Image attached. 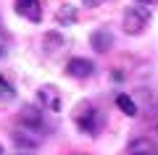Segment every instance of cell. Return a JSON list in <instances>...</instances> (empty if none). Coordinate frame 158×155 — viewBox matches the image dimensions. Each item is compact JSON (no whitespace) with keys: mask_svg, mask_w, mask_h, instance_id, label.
<instances>
[{"mask_svg":"<svg viewBox=\"0 0 158 155\" xmlns=\"http://www.w3.org/2000/svg\"><path fill=\"white\" fill-rule=\"evenodd\" d=\"M16 13H21L27 21H42V6L40 0H16Z\"/></svg>","mask_w":158,"mask_h":155,"instance_id":"6","label":"cell"},{"mask_svg":"<svg viewBox=\"0 0 158 155\" xmlns=\"http://www.w3.org/2000/svg\"><path fill=\"white\" fill-rule=\"evenodd\" d=\"M58 21L61 24H74L77 21V8L74 6H63L61 11H58Z\"/></svg>","mask_w":158,"mask_h":155,"instance_id":"11","label":"cell"},{"mask_svg":"<svg viewBox=\"0 0 158 155\" xmlns=\"http://www.w3.org/2000/svg\"><path fill=\"white\" fill-rule=\"evenodd\" d=\"M127 155H158V145L153 142V139L135 137L129 145H127Z\"/></svg>","mask_w":158,"mask_h":155,"instance_id":"7","label":"cell"},{"mask_svg":"<svg viewBox=\"0 0 158 155\" xmlns=\"http://www.w3.org/2000/svg\"><path fill=\"white\" fill-rule=\"evenodd\" d=\"M71 118H74V124H77L82 132L92 134V137H95V134H100V129H103V116H100V111L92 105L90 100L77 103V105H74Z\"/></svg>","mask_w":158,"mask_h":155,"instance_id":"1","label":"cell"},{"mask_svg":"<svg viewBox=\"0 0 158 155\" xmlns=\"http://www.w3.org/2000/svg\"><path fill=\"white\" fill-rule=\"evenodd\" d=\"M137 3H142V6H148V3H156V0H137Z\"/></svg>","mask_w":158,"mask_h":155,"instance_id":"13","label":"cell"},{"mask_svg":"<svg viewBox=\"0 0 158 155\" xmlns=\"http://www.w3.org/2000/svg\"><path fill=\"white\" fill-rule=\"evenodd\" d=\"M13 97H16V89H13V84L8 82L3 74H0V105H8Z\"/></svg>","mask_w":158,"mask_h":155,"instance_id":"9","label":"cell"},{"mask_svg":"<svg viewBox=\"0 0 158 155\" xmlns=\"http://www.w3.org/2000/svg\"><path fill=\"white\" fill-rule=\"evenodd\" d=\"M92 71H95V66L87 58H71L66 66V76H71V79H87V76H92Z\"/></svg>","mask_w":158,"mask_h":155,"instance_id":"5","label":"cell"},{"mask_svg":"<svg viewBox=\"0 0 158 155\" xmlns=\"http://www.w3.org/2000/svg\"><path fill=\"white\" fill-rule=\"evenodd\" d=\"M100 3H106V0H85V6H100Z\"/></svg>","mask_w":158,"mask_h":155,"instance_id":"12","label":"cell"},{"mask_svg":"<svg viewBox=\"0 0 158 155\" xmlns=\"http://www.w3.org/2000/svg\"><path fill=\"white\" fill-rule=\"evenodd\" d=\"M3 55H6V47H3V45H0V58H3Z\"/></svg>","mask_w":158,"mask_h":155,"instance_id":"14","label":"cell"},{"mask_svg":"<svg viewBox=\"0 0 158 155\" xmlns=\"http://www.w3.org/2000/svg\"><path fill=\"white\" fill-rule=\"evenodd\" d=\"M0 155H3V147H0Z\"/></svg>","mask_w":158,"mask_h":155,"instance_id":"15","label":"cell"},{"mask_svg":"<svg viewBox=\"0 0 158 155\" xmlns=\"http://www.w3.org/2000/svg\"><path fill=\"white\" fill-rule=\"evenodd\" d=\"M116 105H118V111H124L127 116H137V105H135V100H132L129 95H118Z\"/></svg>","mask_w":158,"mask_h":155,"instance_id":"10","label":"cell"},{"mask_svg":"<svg viewBox=\"0 0 158 155\" xmlns=\"http://www.w3.org/2000/svg\"><path fill=\"white\" fill-rule=\"evenodd\" d=\"M42 137H45V134L32 132V129H27V126H16V129H13V142H16V147L34 150V147L42 145Z\"/></svg>","mask_w":158,"mask_h":155,"instance_id":"4","label":"cell"},{"mask_svg":"<svg viewBox=\"0 0 158 155\" xmlns=\"http://www.w3.org/2000/svg\"><path fill=\"white\" fill-rule=\"evenodd\" d=\"M150 24V11H148L145 6L142 8H127L124 11V18H121V27H124L127 34H132V37H137V34L142 32V29Z\"/></svg>","mask_w":158,"mask_h":155,"instance_id":"2","label":"cell"},{"mask_svg":"<svg viewBox=\"0 0 158 155\" xmlns=\"http://www.w3.org/2000/svg\"><path fill=\"white\" fill-rule=\"evenodd\" d=\"M37 97H40V105L48 108L50 113H61V92H58L53 84H42V87L37 89Z\"/></svg>","mask_w":158,"mask_h":155,"instance_id":"3","label":"cell"},{"mask_svg":"<svg viewBox=\"0 0 158 155\" xmlns=\"http://www.w3.org/2000/svg\"><path fill=\"white\" fill-rule=\"evenodd\" d=\"M90 45H92V50H95V53H106V50H111L113 37H111V32H108V29H95V32L90 34Z\"/></svg>","mask_w":158,"mask_h":155,"instance_id":"8","label":"cell"}]
</instances>
